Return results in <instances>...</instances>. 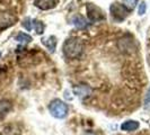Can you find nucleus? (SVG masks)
<instances>
[{
	"mask_svg": "<svg viewBox=\"0 0 150 135\" xmlns=\"http://www.w3.org/2000/svg\"><path fill=\"white\" fill-rule=\"evenodd\" d=\"M123 1H124V6L130 10V9H133L135 7L138 0H123Z\"/></svg>",
	"mask_w": 150,
	"mask_h": 135,
	"instance_id": "15",
	"label": "nucleus"
},
{
	"mask_svg": "<svg viewBox=\"0 0 150 135\" xmlns=\"http://www.w3.org/2000/svg\"><path fill=\"white\" fill-rule=\"evenodd\" d=\"M139 127H140V124L137 120H127L121 125V129L125 132H133V131H137Z\"/></svg>",
	"mask_w": 150,
	"mask_h": 135,
	"instance_id": "8",
	"label": "nucleus"
},
{
	"mask_svg": "<svg viewBox=\"0 0 150 135\" xmlns=\"http://www.w3.org/2000/svg\"><path fill=\"white\" fill-rule=\"evenodd\" d=\"M72 24L79 30H83V28H86L88 26V22L83 16H76L75 18L72 19Z\"/></svg>",
	"mask_w": 150,
	"mask_h": 135,
	"instance_id": "11",
	"label": "nucleus"
},
{
	"mask_svg": "<svg viewBox=\"0 0 150 135\" xmlns=\"http://www.w3.org/2000/svg\"><path fill=\"white\" fill-rule=\"evenodd\" d=\"M49 110L53 117L61 120V118H64L68 115L69 108L64 101H62L60 99H54L49 106Z\"/></svg>",
	"mask_w": 150,
	"mask_h": 135,
	"instance_id": "2",
	"label": "nucleus"
},
{
	"mask_svg": "<svg viewBox=\"0 0 150 135\" xmlns=\"http://www.w3.org/2000/svg\"><path fill=\"white\" fill-rule=\"evenodd\" d=\"M83 51V42L77 37L68 38L63 44V53L68 59H78Z\"/></svg>",
	"mask_w": 150,
	"mask_h": 135,
	"instance_id": "1",
	"label": "nucleus"
},
{
	"mask_svg": "<svg viewBox=\"0 0 150 135\" xmlns=\"http://www.w3.org/2000/svg\"><path fill=\"white\" fill-rule=\"evenodd\" d=\"M0 135H22V131L16 124H8L0 129Z\"/></svg>",
	"mask_w": 150,
	"mask_h": 135,
	"instance_id": "6",
	"label": "nucleus"
},
{
	"mask_svg": "<svg viewBox=\"0 0 150 135\" xmlns=\"http://www.w3.org/2000/svg\"><path fill=\"white\" fill-rule=\"evenodd\" d=\"M42 43L49 49L50 52H54L55 50V46H57V38L54 36H49V37H45L42 39Z\"/></svg>",
	"mask_w": 150,
	"mask_h": 135,
	"instance_id": "10",
	"label": "nucleus"
},
{
	"mask_svg": "<svg viewBox=\"0 0 150 135\" xmlns=\"http://www.w3.org/2000/svg\"><path fill=\"white\" fill-rule=\"evenodd\" d=\"M10 108H11V106H10L9 103H7V101H0V118L5 117L8 114Z\"/></svg>",
	"mask_w": 150,
	"mask_h": 135,
	"instance_id": "12",
	"label": "nucleus"
},
{
	"mask_svg": "<svg viewBox=\"0 0 150 135\" xmlns=\"http://www.w3.org/2000/svg\"><path fill=\"white\" fill-rule=\"evenodd\" d=\"M32 24L34 25L35 32H36L38 34H42V33H43V30H44V25H43V22L38 20V19H34V20H32Z\"/></svg>",
	"mask_w": 150,
	"mask_h": 135,
	"instance_id": "14",
	"label": "nucleus"
},
{
	"mask_svg": "<svg viewBox=\"0 0 150 135\" xmlns=\"http://www.w3.org/2000/svg\"><path fill=\"white\" fill-rule=\"evenodd\" d=\"M146 10H147V5H146L144 1H142V2L140 4V6H139V14H140V15H143V14L146 13Z\"/></svg>",
	"mask_w": 150,
	"mask_h": 135,
	"instance_id": "17",
	"label": "nucleus"
},
{
	"mask_svg": "<svg viewBox=\"0 0 150 135\" xmlns=\"http://www.w3.org/2000/svg\"><path fill=\"white\" fill-rule=\"evenodd\" d=\"M110 9H111L112 17L115 20H117V22H121V20L125 19L128 17L129 13H130V10L124 5H121V4H117V2L113 4Z\"/></svg>",
	"mask_w": 150,
	"mask_h": 135,
	"instance_id": "3",
	"label": "nucleus"
},
{
	"mask_svg": "<svg viewBox=\"0 0 150 135\" xmlns=\"http://www.w3.org/2000/svg\"><path fill=\"white\" fill-rule=\"evenodd\" d=\"M15 39L17 42H21V43H30V41H32V37H30V35L25 34V33H19L15 37Z\"/></svg>",
	"mask_w": 150,
	"mask_h": 135,
	"instance_id": "13",
	"label": "nucleus"
},
{
	"mask_svg": "<svg viewBox=\"0 0 150 135\" xmlns=\"http://www.w3.org/2000/svg\"><path fill=\"white\" fill-rule=\"evenodd\" d=\"M17 22V17L9 11H0V30H6Z\"/></svg>",
	"mask_w": 150,
	"mask_h": 135,
	"instance_id": "5",
	"label": "nucleus"
},
{
	"mask_svg": "<svg viewBox=\"0 0 150 135\" xmlns=\"http://www.w3.org/2000/svg\"><path fill=\"white\" fill-rule=\"evenodd\" d=\"M86 9H87L88 18H89L91 22H100V20H105V15H104L103 10H102L100 8L96 7L94 4H87Z\"/></svg>",
	"mask_w": 150,
	"mask_h": 135,
	"instance_id": "4",
	"label": "nucleus"
},
{
	"mask_svg": "<svg viewBox=\"0 0 150 135\" xmlns=\"http://www.w3.org/2000/svg\"><path fill=\"white\" fill-rule=\"evenodd\" d=\"M74 91H75V94L79 98H83V97H87L88 95H90V92H91V89H90L88 86L81 84V86L75 87V88H74Z\"/></svg>",
	"mask_w": 150,
	"mask_h": 135,
	"instance_id": "9",
	"label": "nucleus"
},
{
	"mask_svg": "<svg viewBox=\"0 0 150 135\" xmlns=\"http://www.w3.org/2000/svg\"><path fill=\"white\" fill-rule=\"evenodd\" d=\"M59 0H35V6L42 10H49L57 7Z\"/></svg>",
	"mask_w": 150,
	"mask_h": 135,
	"instance_id": "7",
	"label": "nucleus"
},
{
	"mask_svg": "<svg viewBox=\"0 0 150 135\" xmlns=\"http://www.w3.org/2000/svg\"><path fill=\"white\" fill-rule=\"evenodd\" d=\"M30 24H32V19L30 18H25L24 20H23V26L26 28L27 30H32V26H30Z\"/></svg>",
	"mask_w": 150,
	"mask_h": 135,
	"instance_id": "16",
	"label": "nucleus"
},
{
	"mask_svg": "<svg viewBox=\"0 0 150 135\" xmlns=\"http://www.w3.org/2000/svg\"><path fill=\"white\" fill-rule=\"evenodd\" d=\"M0 56H1V53H0Z\"/></svg>",
	"mask_w": 150,
	"mask_h": 135,
	"instance_id": "18",
	"label": "nucleus"
}]
</instances>
